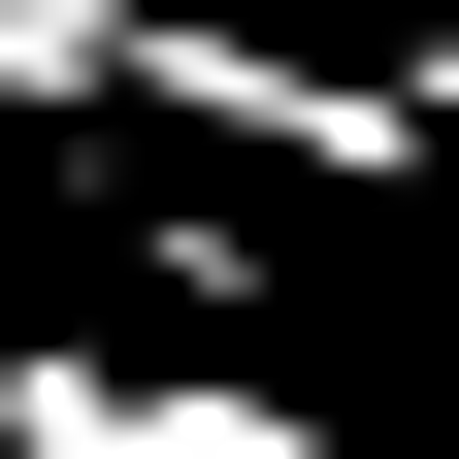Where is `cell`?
<instances>
[{
    "label": "cell",
    "instance_id": "obj_1",
    "mask_svg": "<svg viewBox=\"0 0 459 459\" xmlns=\"http://www.w3.org/2000/svg\"><path fill=\"white\" fill-rule=\"evenodd\" d=\"M132 66H164V0H0V99H33V164H132Z\"/></svg>",
    "mask_w": 459,
    "mask_h": 459
},
{
    "label": "cell",
    "instance_id": "obj_2",
    "mask_svg": "<svg viewBox=\"0 0 459 459\" xmlns=\"http://www.w3.org/2000/svg\"><path fill=\"white\" fill-rule=\"evenodd\" d=\"M0 459H164V361L132 328H0Z\"/></svg>",
    "mask_w": 459,
    "mask_h": 459
}]
</instances>
